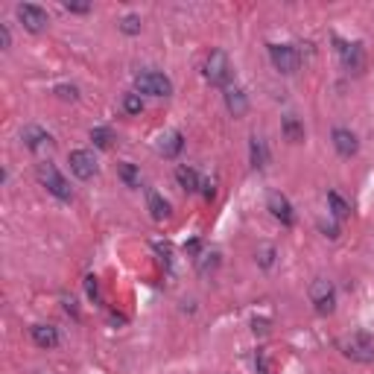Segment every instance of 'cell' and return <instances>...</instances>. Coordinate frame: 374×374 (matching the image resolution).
Returning <instances> with one entry per match:
<instances>
[{
	"instance_id": "19",
	"label": "cell",
	"mask_w": 374,
	"mask_h": 374,
	"mask_svg": "<svg viewBox=\"0 0 374 374\" xmlns=\"http://www.w3.org/2000/svg\"><path fill=\"white\" fill-rule=\"evenodd\" d=\"M147 205H149V213H152V220H167V216H170V202L164 199L161 193L149 190V196H147Z\"/></svg>"
},
{
	"instance_id": "16",
	"label": "cell",
	"mask_w": 374,
	"mask_h": 374,
	"mask_svg": "<svg viewBox=\"0 0 374 374\" xmlns=\"http://www.w3.org/2000/svg\"><path fill=\"white\" fill-rule=\"evenodd\" d=\"M32 339L38 348H56L58 345V330L53 325H32Z\"/></svg>"
},
{
	"instance_id": "29",
	"label": "cell",
	"mask_w": 374,
	"mask_h": 374,
	"mask_svg": "<svg viewBox=\"0 0 374 374\" xmlns=\"http://www.w3.org/2000/svg\"><path fill=\"white\" fill-rule=\"evenodd\" d=\"M0 44H4V50H9V44H12V35H9V27L6 24L0 27Z\"/></svg>"
},
{
	"instance_id": "31",
	"label": "cell",
	"mask_w": 374,
	"mask_h": 374,
	"mask_svg": "<svg viewBox=\"0 0 374 374\" xmlns=\"http://www.w3.org/2000/svg\"><path fill=\"white\" fill-rule=\"evenodd\" d=\"M202 193L208 196V199H213V193H216V190H213V182H211V179H202Z\"/></svg>"
},
{
	"instance_id": "27",
	"label": "cell",
	"mask_w": 374,
	"mask_h": 374,
	"mask_svg": "<svg viewBox=\"0 0 374 374\" xmlns=\"http://www.w3.org/2000/svg\"><path fill=\"white\" fill-rule=\"evenodd\" d=\"M56 94L62 96V100H76V88H73V85H58Z\"/></svg>"
},
{
	"instance_id": "15",
	"label": "cell",
	"mask_w": 374,
	"mask_h": 374,
	"mask_svg": "<svg viewBox=\"0 0 374 374\" xmlns=\"http://www.w3.org/2000/svg\"><path fill=\"white\" fill-rule=\"evenodd\" d=\"M249 152H251V167H254V170H263V167L269 164V147H266V141H263V137L251 135Z\"/></svg>"
},
{
	"instance_id": "28",
	"label": "cell",
	"mask_w": 374,
	"mask_h": 374,
	"mask_svg": "<svg viewBox=\"0 0 374 374\" xmlns=\"http://www.w3.org/2000/svg\"><path fill=\"white\" fill-rule=\"evenodd\" d=\"M65 9H68V12H80V15H85L91 6H88V4H73V0H68V4H65Z\"/></svg>"
},
{
	"instance_id": "5",
	"label": "cell",
	"mask_w": 374,
	"mask_h": 374,
	"mask_svg": "<svg viewBox=\"0 0 374 374\" xmlns=\"http://www.w3.org/2000/svg\"><path fill=\"white\" fill-rule=\"evenodd\" d=\"M310 301H313V307H316V313L328 316V313L337 310V289H333L330 281L316 278L310 284Z\"/></svg>"
},
{
	"instance_id": "8",
	"label": "cell",
	"mask_w": 374,
	"mask_h": 374,
	"mask_svg": "<svg viewBox=\"0 0 374 374\" xmlns=\"http://www.w3.org/2000/svg\"><path fill=\"white\" fill-rule=\"evenodd\" d=\"M18 18H21V24L30 32H44L47 24H50V15L42 6H35V4H21V6H18Z\"/></svg>"
},
{
	"instance_id": "32",
	"label": "cell",
	"mask_w": 374,
	"mask_h": 374,
	"mask_svg": "<svg viewBox=\"0 0 374 374\" xmlns=\"http://www.w3.org/2000/svg\"><path fill=\"white\" fill-rule=\"evenodd\" d=\"M322 231L328 234V237H337V225H328V223H322Z\"/></svg>"
},
{
	"instance_id": "20",
	"label": "cell",
	"mask_w": 374,
	"mask_h": 374,
	"mask_svg": "<svg viewBox=\"0 0 374 374\" xmlns=\"http://www.w3.org/2000/svg\"><path fill=\"white\" fill-rule=\"evenodd\" d=\"M328 202H330V213L337 216V220H345V216L351 213V205L342 199V196H339L337 190H330V193H328Z\"/></svg>"
},
{
	"instance_id": "12",
	"label": "cell",
	"mask_w": 374,
	"mask_h": 374,
	"mask_svg": "<svg viewBox=\"0 0 374 374\" xmlns=\"http://www.w3.org/2000/svg\"><path fill=\"white\" fill-rule=\"evenodd\" d=\"M266 205H269V211H272V216H275V220H281L284 225H292L295 213H292V205H289V199H287L284 193H269Z\"/></svg>"
},
{
	"instance_id": "2",
	"label": "cell",
	"mask_w": 374,
	"mask_h": 374,
	"mask_svg": "<svg viewBox=\"0 0 374 374\" xmlns=\"http://www.w3.org/2000/svg\"><path fill=\"white\" fill-rule=\"evenodd\" d=\"M342 354L354 363H374V339L368 333H351L339 342Z\"/></svg>"
},
{
	"instance_id": "4",
	"label": "cell",
	"mask_w": 374,
	"mask_h": 374,
	"mask_svg": "<svg viewBox=\"0 0 374 374\" xmlns=\"http://www.w3.org/2000/svg\"><path fill=\"white\" fill-rule=\"evenodd\" d=\"M135 85L141 94H149V96H170L173 94V82L158 70H141L135 76Z\"/></svg>"
},
{
	"instance_id": "26",
	"label": "cell",
	"mask_w": 374,
	"mask_h": 374,
	"mask_svg": "<svg viewBox=\"0 0 374 374\" xmlns=\"http://www.w3.org/2000/svg\"><path fill=\"white\" fill-rule=\"evenodd\" d=\"M254 368H258V374H272V366H269L266 351H258V357H254Z\"/></svg>"
},
{
	"instance_id": "24",
	"label": "cell",
	"mask_w": 374,
	"mask_h": 374,
	"mask_svg": "<svg viewBox=\"0 0 374 374\" xmlns=\"http://www.w3.org/2000/svg\"><path fill=\"white\" fill-rule=\"evenodd\" d=\"M254 258H258V263H261L263 269H272V263H275V249H272V246H261Z\"/></svg>"
},
{
	"instance_id": "10",
	"label": "cell",
	"mask_w": 374,
	"mask_h": 374,
	"mask_svg": "<svg viewBox=\"0 0 374 374\" xmlns=\"http://www.w3.org/2000/svg\"><path fill=\"white\" fill-rule=\"evenodd\" d=\"M21 141H24V147L27 149H32V152H47L50 147H53V137H50V132H44L42 126H27L24 132H21Z\"/></svg>"
},
{
	"instance_id": "9",
	"label": "cell",
	"mask_w": 374,
	"mask_h": 374,
	"mask_svg": "<svg viewBox=\"0 0 374 374\" xmlns=\"http://www.w3.org/2000/svg\"><path fill=\"white\" fill-rule=\"evenodd\" d=\"M339 58L348 73H360L366 68V53L357 42H339Z\"/></svg>"
},
{
	"instance_id": "23",
	"label": "cell",
	"mask_w": 374,
	"mask_h": 374,
	"mask_svg": "<svg viewBox=\"0 0 374 374\" xmlns=\"http://www.w3.org/2000/svg\"><path fill=\"white\" fill-rule=\"evenodd\" d=\"M123 108H126L129 114H141V111H144L141 94H126V96H123Z\"/></svg>"
},
{
	"instance_id": "21",
	"label": "cell",
	"mask_w": 374,
	"mask_h": 374,
	"mask_svg": "<svg viewBox=\"0 0 374 374\" xmlns=\"http://www.w3.org/2000/svg\"><path fill=\"white\" fill-rule=\"evenodd\" d=\"M91 141L100 149H108L111 147V132L106 126H96V129H91Z\"/></svg>"
},
{
	"instance_id": "3",
	"label": "cell",
	"mask_w": 374,
	"mask_h": 374,
	"mask_svg": "<svg viewBox=\"0 0 374 374\" xmlns=\"http://www.w3.org/2000/svg\"><path fill=\"white\" fill-rule=\"evenodd\" d=\"M38 179H42V185L56 196V199H62V202H70L73 199V190H70L68 179L53 164H42V167H38Z\"/></svg>"
},
{
	"instance_id": "25",
	"label": "cell",
	"mask_w": 374,
	"mask_h": 374,
	"mask_svg": "<svg viewBox=\"0 0 374 374\" xmlns=\"http://www.w3.org/2000/svg\"><path fill=\"white\" fill-rule=\"evenodd\" d=\"M120 30L126 35H137V32H141V18H137V15H126L123 21H120Z\"/></svg>"
},
{
	"instance_id": "6",
	"label": "cell",
	"mask_w": 374,
	"mask_h": 374,
	"mask_svg": "<svg viewBox=\"0 0 374 374\" xmlns=\"http://www.w3.org/2000/svg\"><path fill=\"white\" fill-rule=\"evenodd\" d=\"M269 58L275 70H281V73H295L301 65V56L292 44H269Z\"/></svg>"
},
{
	"instance_id": "30",
	"label": "cell",
	"mask_w": 374,
	"mask_h": 374,
	"mask_svg": "<svg viewBox=\"0 0 374 374\" xmlns=\"http://www.w3.org/2000/svg\"><path fill=\"white\" fill-rule=\"evenodd\" d=\"M88 295L94 301H100V289H96V278H88Z\"/></svg>"
},
{
	"instance_id": "1",
	"label": "cell",
	"mask_w": 374,
	"mask_h": 374,
	"mask_svg": "<svg viewBox=\"0 0 374 374\" xmlns=\"http://www.w3.org/2000/svg\"><path fill=\"white\" fill-rule=\"evenodd\" d=\"M205 80L216 88H228L231 85V62L223 50H213L208 58H205Z\"/></svg>"
},
{
	"instance_id": "13",
	"label": "cell",
	"mask_w": 374,
	"mask_h": 374,
	"mask_svg": "<svg viewBox=\"0 0 374 374\" xmlns=\"http://www.w3.org/2000/svg\"><path fill=\"white\" fill-rule=\"evenodd\" d=\"M225 106L234 117H243L249 111V94L240 88V85H228L225 88Z\"/></svg>"
},
{
	"instance_id": "7",
	"label": "cell",
	"mask_w": 374,
	"mask_h": 374,
	"mask_svg": "<svg viewBox=\"0 0 374 374\" xmlns=\"http://www.w3.org/2000/svg\"><path fill=\"white\" fill-rule=\"evenodd\" d=\"M68 164H70V170H73L76 179H82V182L94 179V173H96V158H94L91 149H73L70 158H68Z\"/></svg>"
},
{
	"instance_id": "17",
	"label": "cell",
	"mask_w": 374,
	"mask_h": 374,
	"mask_svg": "<svg viewBox=\"0 0 374 374\" xmlns=\"http://www.w3.org/2000/svg\"><path fill=\"white\" fill-rule=\"evenodd\" d=\"M281 129H284V137H287L289 144H301L304 141V123L295 114H284Z\"/></svg>"
},
{
	"instance_id": "22",
	"label": "cell",
	"mask_w": 374,
	"mask_h": 374,
	"mask_svg": "<svg viewBox=\"0 0 374 374\" xmlns=\"http://www.w3.org/2000/svg\"><path fill=\"white\" fill-rule=\"evenodd\" d=\"M120 179H123L129 187H141V173H137L132 164H123V167H120Z\"/></svg>"
},
{
	"instance_id": "14",
	"label": "cell",
	"mask_w": 374,
	"mask_h": 374,
	"mask_svg": "<svg viewBox=\"0 0 374 374\" xmlns=\"http://www.w3.org/2000/svg\"><path fill=\"white\" fill-rule=\"evenodd\" d=\"M182 147H185V137H182V132H164L161 137H158V152L164 155V158H175V155L182 152Z\"/></svg>"
},
{
	"instance_id": "18",
	"label": "cell",
	"mask_w": 374,
	"mask_h": 374,
	"mask_svg": "<svg viewBox=\"0 0 374 374\" xmlns=\"http://www.w3.org/2000/svg\"><path fill=\"white\" fill-rule=\"evenodd\" d=\"M175 179H179L182 190H187V193H196L202 187V175L196 173L193 167H179V170H175Z\"/></svg>"
},
{
	"instance_id": "11",
	"label": "cell",
	"mask_w": 374,
	"mask_h": 374,
	"mask_svg": "<svg viewBox=\"0 0 374 374\" xmlns=\"http://www.w3.org/2000/svg\"><path fill=\"white\" fill-rule=\"evenodd\" d=\"M333 147H337V152L342 155V158H351V155H357L360 149V141H357V135H354L351 129H333Z\"/></svg>"
}]
</instances>
